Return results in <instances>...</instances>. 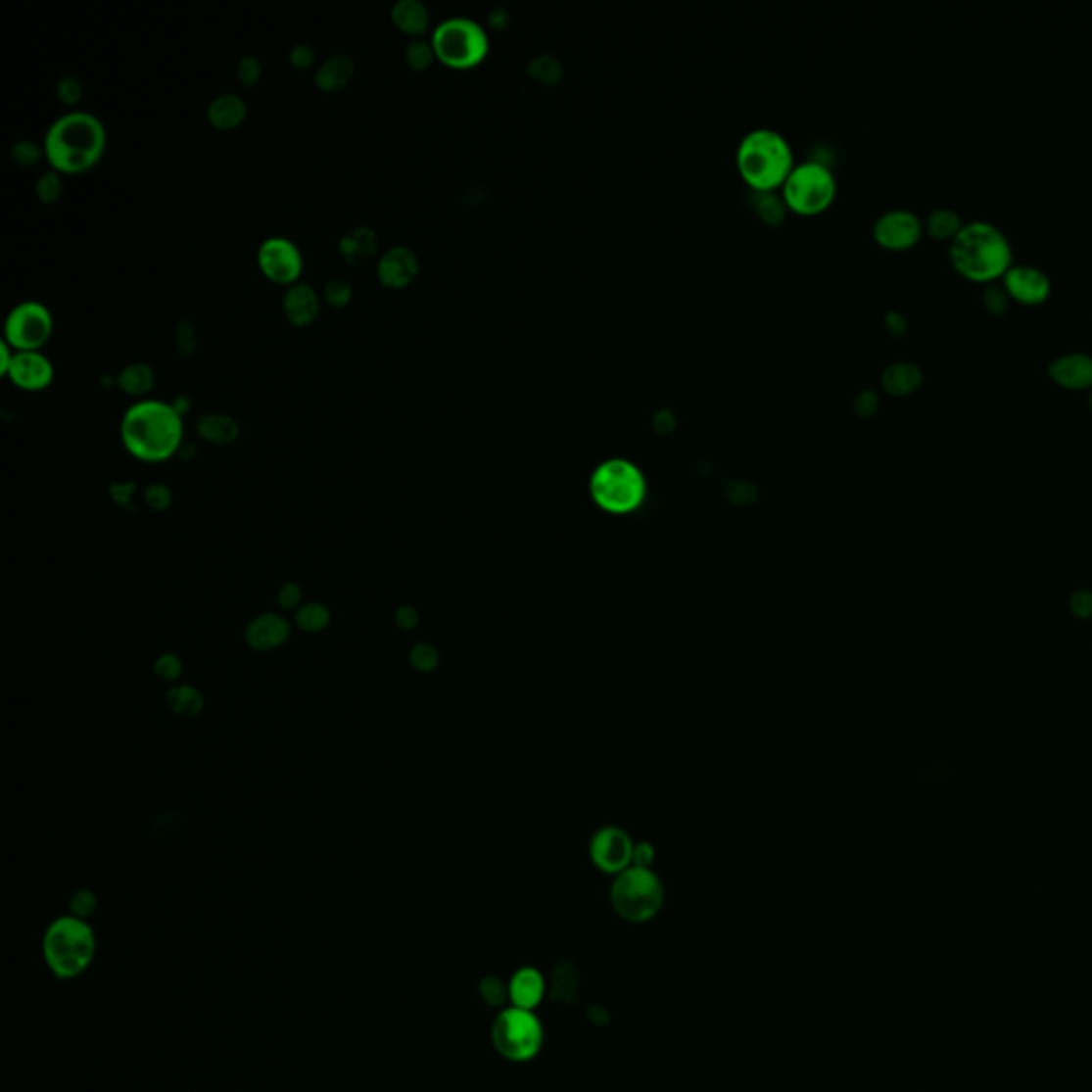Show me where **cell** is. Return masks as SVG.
I'll use <instances>...</instances> for the list:
<instances>
[{
    "instance_id": "cell-26",
    "label": "cell",
    "mask_w": 1092,
    "mask_h": 1092,
    "mask_svg": "<svg viewBox=\"0 0 1092 1092\" xmlns=\"http://www.w3.org/2000/svg\"><path fill=\"white\" fill-rule=\"evenodd\" d=\"M391 20L402 32L421 39L429 28V9L421 0H398L391 9Z\"/></svg>"
},
{
    "instance_id": "cell-14",
    "label": "cell",
    "mask_w": 1092,
    "mask_h": 1092,
    "mask_svg": "<svg viewBox=\"0 0 1092 1092\" xmlns=\"http://www.w3.org/2000/svg\"><path fill=\"white\" fill-rule=\"evenodd\" d=\"M1003 288L1020 304L1037 306L1043 304L1052 293V280L1046 269L1033 262H1012V267L1003 273Z\"/></svg>"
},
{
    "instance_id": "cell-9",
    "label": "cell",
    "mask_w": 1092,
    "mask_h": 1092,
    "mask_svg": "<svg viewBox=\"0 0 1092 1092\" xmlns=\"http://www.w3.org/2000/svg\"><path fill=\"white\" fill-rule=\"evenodd\" d=\"M543 1024L530 1010L521 1007H508L503 1010L491 1028V1041L494 1048L512 1063L532 1061L543 1048Z\"/></svg>"
},
{
    "instance_id": "cell-25",
    "label": "cell",
    "mask_w": 1092,
    "mask_h": 1092,
    "mask_svg": "<svg viewBox=\"0 0 1092 1092\" xmlns=\"http://www.w3.org/2000/svg\"><path fill=\"white\" fill-rule=\"evenodd\" d=\"M924 380V371L914 361H894L881 371V387L892 395L914 393Z\"/></svg>"
},
{
    "instance_id": "cell-11",
    "label": "cell",
    "mask_w": 1092,
    "mask_h": 1092,
    "mask_svg": "<svg viewBox=\"0 0 1092 1092\" xmlns=\"http://www.w3.org/2000/svg\"><path fill=\"white\" fill-rule=\"evenodd\" d=\"M52 311L39 302H24L7 316L5 342L18 353H37L52 338Z\"/></svg>"
},
{
    "instance_id": "cell-16",
    "label": "cell",
    "mask_w": 1092,
    "mask_h": 1092,
    "mask_svg": "<svg viewBox=\"0 0 1092 1092\" xmlns=\"http://www.w3.org/2000/svg\"><path fill=\"white\" fill-rule=\"evenodd\" d=\"M418 257L416 252L405 246H395L384 252L378 261V280L382 286L393 288V291H402L407 284H412L418 275Z\"/></svg>"
},
{
    "instance_id": "cell-29",
    "label": "cell",
    "mask_w": 1092,
    "mask_h": 1092,
    "mask_svg": "<svg viewBox=\"0 0 1092 1092\" xmlns=\"http://www.w3.org/2000/svg\"><path fill=\"white\" fill-rule=\"evenodd\" d=\"M749 203L753 212L758 214V218L766 224H782L785 220V201L783 195H777L775 190H751Z\"/></svg>"
},
{
    "instance_id": "cell-6",
    "label": "cell",
    "mask_w": 1092,
    "mask_h": 1092,
    "mask_svg": "<svg viewBox=\"0 0 1092 1092\" xmlns=\"http://www.w3.org/2000/svg\"><path fill=\"white\" fill-rule=\"evenodd\" d=\"M592 498L599 508L613 514H626L642 503L646 480L641 467L628 459H606L599 463L590 480Z\"/></svg>"
},
{
    "instance_id": "cell-33",
    "label": "cell",
    "mask_w": 1092,
    "mask_h": 1092,
    "mask_svg": "<svg viewBox=\"0 0 1092 1092\" xmlns=\"http://www.w3.org/2000/svg\"><path fill=\"white\" fill-rule=\"evenodd\" d=\"M527 73L543 83H557L561 79L563 69L553 54H540L527 67Z\"/></svg>"
},
{
    "instance_id": "cell-45",
    "label": "cell",
    "mask_w": 1092,
    "mask_h": 1092,
    "mask_svg": "<svg viewBox=\"0 0 1092 1092\" xmlns=\"http://www.w3.org/2000/svg\"><path fill=\"white\" fill-rule=\"evenodd\" d=\"M288 60H291V65H293L297 71H306V69L314 67L316 54H314V50H311L309 45H304V43H302V45H295V47H293L291 54H288Z\"/></svg>"
},
{
    "instance_id": "cell-3",
    "label": "cell",
    "mask_w": 1092,
    "mask_h": 1092,
    "mask_svg": "<svg viewBox=\"0 0 1092 1092\" xmlns=\"http://www.w3.org/2000/svg\"><path fill=\"white\" fill-rule=\"evenodd\" d=\"M950 261L965 278L992 282L1003 278V273L1012 267L1014 250L1001 226L988 220H971L950 242Z\"/></svg>"
},
{
    "instance_id": "cell-50",
    "label": "cell",
    "mask_w": 1092,
    "mask_h": 1092,
    "mask_svg": "<svg viewBox=\"0 0 1092 1092\" xmlns=\"http://www.w3.org/2000/svg\"><path fill=\"white\" fill-rule=\"evenodd\" d=\"M0 356H3V358H0V371H3V374H7L9 367H11V361H14V356H16V355L11 353V346H9L5 340L0 342Z\"/></svg>"
},
{
    "instance_id": "cell-38",
    "label": "cell",
    "mask_w": 1092,
    "mask_h": 1092,
    "mask_svg": "<svg viewBox=\"0 0 1092 1092\" xmlns=\"http://www.w3.org/2000/svg\"><path fill=\"white\" fill-rule=\"evenodd\" d=\"M43 154H45V150L30 139H20V141L14 143V146H11V159H14L22 166L37 165L43 159Z\"/></svg>"
},
{
    "instance_id": "cell-39",
    "label": "cell",
    "mask_w": 1092,
    "mask_h": 1092,
    "mask_svg": "<svg viewBox=\"0 0 1092 1092\" xmlns=\"http://www.w3.org/2000/svg\"><path fill=\"white\" fill-rule=\"evenodd\" d=\"M235 77L237 81L242 83L246 88L257 86L262 77V65L257 56H244L242 60L237 63V71H235Z\"/></svg>"
},
{
    "instance_id": "cell-35",
    "label": "cell",
    "mask_w": 1092,
    "mask_h": 1092,
    "mask_svg": "<svg viewBox=\"0 0 1092 1092\" xmlns=\"http://www.w3.org/2000/svg\"><path fill=\"white\" fill-rule=\"evenodd\" d=\"M175 351L182 358H190L197 351V327L192 320H179L173 329Z\"/></svg>"
},
{
    "instance_id": "cell-24",
    "label": "cell",
    "mask_w": 1092,
    "mask_h": 1092,
    "mask_svg": "<svg viewBox=\"0 0 1092 1092\" xmlns=\"http://www.w3.org/2000/svg\"><path fill=\"white\" fill-rule=\"evenodd\" d=\"M246 116H248V107H246L244 99L239 94H233V92L215 96V99L208 107L210 124L214 128H220V130H233L237 126H242Z\"/></svg>"
},
{
    "instance_id": "cell-53",
    "label": "cell",
    "mask_w": 1092,
    "mask_h": 1092,
    "mask_svg": "<svg viewBox=\"0 0 1092 1092\" xmlns=\"http://www.w3.org/2000/svg\"><path fill=\"white\" fill-rule=\"evenodd\" d=\"M1088 400H1090V405H1092V391H1090V398H1088Z\"/></svg>"
},
{
    "instance_id": "cell-27",
    "label": "cell",
    "mask_w": 1092,
    "mask_h": 1092,
    "mask_svg": "<svg viewBox=\"0 0 1092 1092\" xmlns=\"http://www.w3.org/2000/svg\"><path fill=\"white\" fill-rule=\"evenodd\" d=\"M116 384H118V387L122 389L126 395H130V398H139V400H141V398H146V395L154 389L156 374H154V369H152L148 363H143V361L128 363V365L116 376Z\"/></svg>"
},
{
    "instance_id": "cell-20",
    "label": "cell",
    "mask_w": 1092,
    "mask_h": 1092,
    "mask_svg": "<svg viewBox=\"0 0 1092 1092\" xmlns=\"http://www.w3.org/2000/svg\"><path fill=\"white\" fill-rule=\"evenodd\" d=\"M291 636V623L278 613H262L246 628V642L255 651H273Z\"/></svg>"
},
{
    "instance_id": "cell-46",
    "label": "cell",
    "mask_w": 1092,
    "mask_h": 1092,
    "mask_svg": "<svg viewBox=\"0 0 1092 1092\" xmlns=\"http://www.w3.org/2000/svg\"><path fill=\"white\" fill-rule=\"evenodd\" d=\"M302 590H299L297 583H286L280 587L278 592V604L286 610H297L299 604H302Z\"/></svg>"
},
{
    "instance_id": "cell-5",
    "label": "cell",
    "mask_w": 1092,
    "mask_h": 1092,
    "mask_svg": "<svg viewBox=\"0 0 1092 1092\" xmlns=\"http://www.w3.org/2000/svg\"><path fill=\"white\" fill-rule=\"evenodd\" d=\"M41 952L47 969L60 979H75L90 969L96 954V937L90 924L79 916L54 920L43 934Z\"/></svg>"
},
{
    "instance_id": "cell-30",
    "label": "cell",
    "mask_w": 1092,
    "mask_h": 1092,
    "mask_svg": "<svg viewBox=\"0 0 1092 1092\" xmlns=\"http://www.w3.org/2000/svg\"><path fill=\"white\" fill-rule=\"evenodd\" d=\"M963 226H965L963 215H960L954 208H934L926 215V220H924V229H926L934 239H947V242H952Z\"/></svg>"
},
{
    "instance_id": "cell-23",
    "label": "cell",
    "mask_w": 1092,
    "mask_h": 1092,
    "mask_svg": "<svg viewBox=\"0 0 1092 1092\" xmlns=\"http://www.w3.org/2000/svg\"><path fill=\"white\" fill-rule=\"evenodd\" d=\"M353 77H355L353 58L346 54H333L316 69L314 83L320 92L331 94V92L344 90Z\"/></svg>"
},
{
    "instance_id": "cell-36",
    "label": "cell",
    "mask_w": 1092,
    "mask_h": 1092,
    "mask_svg": "<svg viewBox=\"0 0 1092 1092\" xmlns=\"http://www.w3.org/2000/svg\"><path fill=\"white\" fill-rule=\"evenodd\" d=\"M322 299H325V304L333 309H342L348 304H351L353 299V286L348 284L344 278H333L325 284V293H322Z\"/></svg>"
},
{
    "instance_id": "cell-18",
    "label": "cell",
    "mask_w": 1092,
    "mask_h": 1092,
    "mask_svg": "<svg viewBox=\"0 0 1092 1092\" xmlns=\"http://www.w3.org/2000/svg\"><path fill=\"white\" fill-rule=\"evenodd\" d=\"M1048 374L1065 389H1092V355L1084 351L1063 353L1048 363Z\"/></svg>"
},
{
    "instance_id": "cell-49",
    "label": "cell",
    "mask_w": 1092,
    "mask_h": 1092,
    "mask_svg": "<svg viewBox=\"0 0 1092 1092\" xmlns=\"http://www.w3.org/2000/svg\"><path fill=\"white\" fill-rule=\"evenodd\" d=\"M135 489H137L135 483H116L112 485V496L118 503H128L135 494Z\"/></svg>"
},
{
    "instance_id": "cell-37",
    "label": "cell",
    "mask_w": 1092,
    "mask_h": 1092,
    "mask_svg": "<svg viewBox=\"0 0 1092 1092\" xmlns=\"http://www.w3.org/2000/svg\"><path fill=\"white\" fill-rule=\"evenodd\" d=\"M37 195L45 206H54L63 197V177H60L58 171L50 169L37 179Z\"/></svg>"
},
{
    "instance_id": "cell-15",
    "label": "cell",
    "mask_w": 1092,
    "mask_h": 1092,
    "mask_svg": "<svg viewBox=\"0 0 1092 1092\" xmlns=\"http://www.w3.org/2000/svg\"><path fill=\"white\" fill-rule=\"evenodd\" d=\"M636 845L628 832L621 828H602L590 845V854L595 867L604 873L619 875L634 864Z\"/></svg>"
},
{
    "instance_id": "cell-32",
    "label": "cell",
    "mask_w": 1092,
    "mask_h": 1092,
    "mask_svg": "<svg viewBox=\"0 0 1092 1092\" xmlns=\"http://www.w3.org/2000/svg\"><path fill=\"white\" fill-rule=\"evenodd\" d=\"M166 702H169V709L179 717H195L203 709L201 693L195 688H188V686L171 689Z\"/></svg>"
},
{
    "instance_id": "cell-52",
    "label": "cell",
    "mask_w": 1092,
    "mask_h": 1092,
    "mask_svg": "<svg viewBox=\"0 0 1092 1092\" xmlns=\"http://www.w3.org/2000/svg\"><path fill=\"white\" fill-rule=\"evenodd\" d=\"M171 404H173V407H175V410H177L179 414H184V412L188 410V407H190V400H188V398H175Z\"/></svg>"
},
{
    "instance_id": "cell-4",
    "label": "cell",
    "mask_w": 1092,
    "mask_h": 1092,
    "mask_svg": "<svg viewBox=\"0 0 1092 1092\" xmlns=\"http://www.w3.org/2000/svg\"><path fill=\"white\" fill-rule=\"evenodd\" d=\"M736 165L751 190H775L783 186L794 169V152L782 133L773 128H755L740 139Z\"/></svg>"
},
{
    "instance_id": "cell-19",
    "label": "cell",
    "mask_w": 1092,
    "mask_h": 1092,
    "mask_svg": "<svg viewBox=\"0 0 1092 1092\" xmlns=\"http://www.w3.org/2000/svg\"><path fill=\"white\" fill-rule=\"evenodd\" d=\"M320 297L309 284H293L282 299L284 318L299 329L314 325L316 318L320 316Z\"/></svg>"
},
{
    "instance_id": "cell-1",
    "label": "cell",
    "mask_w": 1092,
    "mask_h": 1092,
    "mask_svg": "<svg viewBox=\"0 0 1092 1092\" xmlns=\"http://www.w3.org/2000/svg\"><path fill=\"white\" fill-rule=\"evenodd\" d=\"M126 451L146 463H161L182 449L184 425L173 404L141 400L128 407L119 425Z\"/></svg>"
},
{
    "instance_id": "cell-48",
    "label": "cell",
    "mask_w": 1092,
    "mask_h": 1092,
    "mask_svg": "<svg viewBox=\"0 0 1092 1092\" xmlns=\"http://www.w3.org/2000/svg\"><path fill=\"white\" fill-rule=\"evenodd\" d=\"M395 623L402 630H414L416 623H418V615L412 606H402L398 608V613H395Z\"/></svg>"
},
{
    "instance_id": "cell-43",
    "label": "cell",
    "mask_w": 1092,
    "mask_h": 1092,
    "mask_svg": "<svg viewBox=\"0 0 1092 1092\" xmlns=\"http://www.w3.org/2000/svg\"><path fill=\"white\" fill-rule=\"evenodd\" d=\"M156 675L165 681H175L179 675H182V662H179V657L173 653H166L163 657H159V662L154 666Z\"/></svg>"
},
{
    "instance_id": "cell-8",
    "label": "cell",
    "mask_w": 1092,
    "mask_h": 1092,
    "mask_svg": "<svg viewBox=\"0 0 1092 1092\" xmlns=\"http://www.w3.org/2000/svg\"><path fill=\"white\" fill-rule=\"evenodd\" d=\"M610 903L623 920L634 924L651 920L664 903L662 881L651 869L632 864L615 878L610 887Z\"/></svg>"
},
{
    "instance_id": "cell-41",
    "label": "cell",
    "mask_w": 1092,
    "mask_h": 1092,
    "mask_svg": "<svg viewBox=\"0 0 1092 1092\" xmlns=\"http://www.w3.org/2000/svg\"><path fill=\"white\" fill-rule=\"evenodd\" d=\"M983 306H986L992 314H1003L1007 306H1010V295H1007L1003 286L990 284L983 288Z\"/></svg>"
},
{
    "instance_id": "cell-2",
    "label": "cell",
    "mask_w": 1092,
    "mask_h": 1092,
    "mask_svg": "<svg viewBox=\"0 0 1092 1092\" xmlns=\"http://www.w3.org/2000/svg\"><path fill=\"white\" fill-rule=\"evenodd\" d=\"M107 146V130L96 116L73 112L58 118L45 135V159L58 173L77 175L101 161Z\"/></svg>"
},
{
    "instance_id": "cell-22",
    "label": "cell",
    "mask_w": 1092,
    "mask_h": 1092,
    "mask_svg": "<svg viewBox=\"0 0 1092 1092\" xmlns=\"http://www.w3.org/2000/svg\"><path fill=\"white\" fill-rule=\"evenodd\" d=\"M378 252V233L369 226H356L340 239V255L348 265H365Z\"/></svg>"
},
{
    "instance_id": "cell-13",
    "label": "cell",
    "mask_w": 1092,
    "mask_h": 1092,
    "mask_svg": "<svg viewBox=\"0 0 1092 1092\" xmlns=\"http://www.w3.org/2000/svg\"><path fill=\"white\" fill-rule=\"evenodd\" d=\"M924 233V222L920 215L909 208L885 210L878 220L873 222V237L878 244L890 250H907L920 242Z\"/></svg>"
},
{
    "instance_id": "cell-7",
    "label": "cell",
    "mask_w": 1092,
    "mask_h": 1092,
    "mask_svg": "<svg viewBox=\"0 0 1092 1092\" xmlns=\"http://www.w3.org/2000/svg\"><path fill=\"white\" fill-rule=\"evenodd\" d=\"M436 58L451 69H472L489 52V34L470 18H449L431 34Z\"/></svg>"
},
{
    "instance_id": "cell-31",
    "label": "cell",
    "mask_w": 1092,
    "mask_h": 1092,
    "mask_svg": "<svg viewBox=\"0 0 1092 1092\" xmlns=\"http://www.w3.org/2000/svg\"><path fill=\"white\" fill-rule=\"evenodd\" d=\"M331 613L325 604L308 602L295 610V623L308 634H318L329 626Z\"/></svg>"
},
{
    "instance_id": "cell-51",
    "label": "cell",
    "mask_w": 1092,
    "mask_h": 1092,
    "mask_svg": "<svg viewBox=\"0 0 1092 1092\" xmlns=\"http://www.w3.org/2000/svg\"><path fill=\"white\" fill-rule=\"evenodd\" d=\"M887 327L892 331H903L907 327V320L903 314H898V311H890V314H887Z\"/></svg>"
},
{
    "instance_id": "cell-40",
    "label": "cell",
    "mask_w": 1092,
    "mask_h": 1092,
    "mask_svg": "<svg viewBox=\"0 0 1092 1092\" xmlns=\"http://www.w3.org/2000/svg\"><path fill=\"white\" fill-rule=\"evenodd\" d=\"M56 96L60 99V103L67 105V107H75L81 99H83V86L81 81L73 75H67L58 81L56 86Z\"/></svg>"
},
{
    "instance_id": "cell-12",
    "label": "cell",
    "mask_w": 1092,
    "mask_h": 1092,
    "mask_svg": "<svg viewBox=\"0 0 1092 1092\" xmlns=\"http://www.w3.org/2000/svg\"><path fill=\"white\" fill-rule=\"evenodd\" d=\"M257 261L262 275L275 284H295L304 271L302 252L286 237L265 239L259 246Z\"/></svg>"
},
{
    "instance_id": "cell-34",
    "label": "cell",
    "mask_w": 1092,
    "mask_h": 1092,
    "mask_svg": "<svg viewBox=\"0 0 1092 1092\" xmlns=\"http://www.w3.org/2000/svg\"><path fill=\"white\" fill-rule=\"evenodd\" d=\"M436 60V52H434V45L431 41L425 39H414L410 45L405 47V65L410 67L412 71H427L431 67V63Z\"/></svg>"
},
{
    "instance_id": "cell-10",
    "label": "cell",
    "mask_w": 1092,
    "mask_h": 1092,
    "mask_svg": "<svg viewBox=\"0 0 1092 1092\" xmlns=\"http://www.w3.org/2000/svg\"><path fill=\"white\" fill-rule=\"evenodd\" d=\"M836 192V179L828 165L807 161L794 165L783 182V201L798 214H818L831 206Z\"/></svg>"
},
{
    "instance_id": "cell-44",
    "label": "cell",
    "mask_w": 1092,
    "mask_h": 1092,
    "mask_svg": "<svg viewBox=\"0 0 1092 1092\" xmlns=\"http://www.w3.org/2000/svg\"><path fill=\"white\" fill-rule=\"evenodd\" d=\"M146 503L152 510H165L171 503V491L165 485H150L146 489Z\"/></svg>"
},
{
    "instance_id": "cell-42",
    "label": "cell",
    "mask_w": 1092,
    "mask_h": 1092,
    "mask_svg": "<svg viewBox=\"0 0 1092 1092\" xmlns=\"http://www.w3.org/2000/svg\"><path fill=\"white\" fill-rule=\"evenodd\" d=\"M410 662L416 670H431L438 664V653L431 644H416L410 651Z\"/></svg>"
},
{
    "instance_id": "cell-21",
    "label": "cell",
    "mask_w": 1092,
    "mask_h": 1092,
    "mask_svg": "<svg viewBox=\"0 0 1092 1092\" xmlns=\"http://www.w3.org/2000/svg\"><path fill=\"white\" fill-rule=\"evenodd\" d=\"M545 992V977L540 975V971L530 967L519 969L508 983V997L512 1001V1007H521V1010L534 1012V1007H538V1003L543 1001Z\"/></svg>"
},
{
    "instance_id": "cell-17",
    "label": "cell",
    "mask_w": 1092,
    "mask_h": 1092,
    "mask_svg": "<svg viewBox=\"0 0 1092 1092\" xmlns=\"http://www.w3.org/2000/svg\"><path fill=\"white\" fill-rule=\"evenodd\" d=\"M9 380L24 391H41L54 380V365L47 356L37 353H16L7 371Z\"/></svg>"
},
{
    "instance_id": "cell-47",
    "label": "cell",
    "mask_w": 1092,
    "mask_h": 1092,
    "mask_svg": "<svg viewBox=\"0 0 1092 1092\" xmlns=\"http://www.w3.org/2000/svg\"><path fill=\"white\" fill-rule=\"evenodd\" d=\"M854 405H856V410H858L860 414H873V412L879 407V395H878V391H873V389H864V391H860V393L856 395Z\"/></svg>"
},
{
    "instance_id": "cell-28",
    "label": "cell",
    "mask_w": 1092,
    "mask_h": 1092,
    "mask_svg": "<svg viewBox=\"0 0 1092 1092\" xmlns=\"http://www.w3.org/2000/svg\"><path fill=\"white\" fill-rule=\"evenodd\" d=\"M197 431L203 440L226 447L237 440L239 425L235 418L226 414H203L197 421Z\"/></svg>"
}]
</instances>
